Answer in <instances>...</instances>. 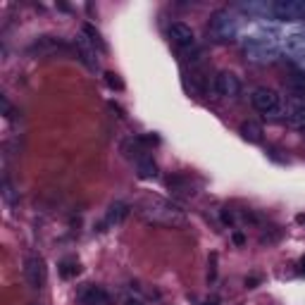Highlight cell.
I'll return each mask as SVG.
<instances>
[{
  "label": "cell",
  "mask_w": 305,
  "mask_h": 305,
  "mask_svg": "<svg viewBox=\"0 0 305 305\" xmlns=\"http://www.w3.org/2000/svg\"><path fill=\"white\" fill-rule=\"evenodd\" d=\"M139 212L152 224H167V227H181L186 222V217L181 212L179 205H174L162 198H146L139 205Z\"/></svg>",
  "instance_id": "obj_1"
},
{
  "label": "cell",
  "mask_w": 305,
  "mask_h": 305,
  "mask_svg": "<svg viewBox=\"0 0 305 305\" xmlns=\"http://www.w3.org/2000/svg\"><path fill=\"white\" fill-rule=\"evenodd\" d=\"M250 103L265 117H277L279 112H281V96L274 89H267V86H260V89L253 91Z\"/></svg>",
  "instance_id": "obj_2"
},
{
  "label": "cell",
  "mask_w": 305,
  "mask_h": 305,
  "mask_svg": "<svg viewBox=\"0 0 305 305\" xmlns=\"http://www.w3.org/2000/svg\"><path fill=\"white\" fill-rule=\"evenodd\" d=\"M208 34L212 41H231V36H234V21H231V14L227 10H217L212 14Z\"/></svg>",
  "instance_id": "obj_3"
},
{
  "label": "cell",
  "mask_w": 305,
  "mask_h": 305,
  "mask_svg": "<svg viewBox=\"0 0 305 305\" xmlns=\"http://www.w3.org/2000/svg\"><path fill=\"white\" fill-rule=\"evenodd\" d=\"M24 279L31 289H41L46 284V267H43V257L36 253H29L24 257Z\"/></svg>",
  "instance_id": "obj_4"
},
{
  "label": "cell",
  "mask_w": 305,
  "mask_h": 305,
  "mask_svg": "<svg viewBox=\"0 0 305 305\" xmlns=\"http://www.w3.org/2000/svg\"><path fill=\"white\" fill-rule=\"evenodd\" d=\"M272 12L277 19L284 21H296V19H305V3H296V0H281V3H274L272 5Z\"/></svg>",
  "instance_id": "obj_5"
},
{
  "label": "cell",
  "mask_w": 305,
  "mask_h": 305,
  "mask_svg": "<svg viewBox=\"0 0 305 305\" xmlns=\"http://www.w3.org/2000/svg\"><path fill=\"white\" fill-rule=\"evenodd\" d=\"M167 188L174 195H181V198H191V195L198 193V186L188 174H169L167 177Z\"/></svg>",
  "instance_id": "obj_6"
},
{
  "label": "cell",
  "mask_w": 305,
  "mask_h": 305,
  "mask_svg": "<svg viewBox=\"0 0 305 305\" xmlns=\"http://www.w3.org/2000/svg\"><path fill=\"white\" fill-rule=\"evenodd\" d=\"M215 91L224 98H236L238 91H241V81L234 72H220L215 76Z\"/></svg>",
  "instance_id": "obj_7"
},
{
  "label": "cell",
  "mask_w": 305,
  "mask_h": 305,
  "mask_svg": "<svg viewBox=\"0 0 305 305\" xmlns=\"http://www.w3.org/2000/svg\"><path fill=\"white\" fill-rule=\"evenodd\" d=\"M57 50L67 53L70 48H67V46H64L62 41L53 38V36H43V38H38L36 43H31V46H29V53H31V55H38V57L53 55V53H57Z\"/></svg>",
  "instance_id": "obj_8"
},
{
  "label": "cell",
  "mask_w": 305,
  "mask_h": 305,
  "mask_svg": "<svg viewBox=\"0 0 305 305\" xmlns=\"http://www.w3.org/2000/svg\"><path fill=\"white\" fill-rule=\"evenodd\" d=\"M169 38L179 48H193V43H195L193 29L188 27V24H184V21H174L172 27H169Z\"/></svg>",
  "instance_id": "obj_9"
},
{
  "label": "cell",
  "mask_w": 305,
  "mask_h": 305,
  "mask_svg": "<svg viewBox=\"0 0 305 305\" xmlns=\"http://www.w3.org/2000/svg\"><path fill=\"white\" fill-rule=\"evenodd\" d=\"M74 48H76V55H79V60H81L86 67H89L91 72L98 70V57H96V48L89 43V38L86 36H76L74 38Z\"/></svg>",
  "instance_id": "obj_10"
},
{
  "label": "cell",
  "mask_w": 305,
  "mask_h": 305,
  "mask_svg": "<svg viewBox=\"0 0 305 305\" xmlns=\"http://www.w3.org/2000/svg\"><path fill=\"white\" fill-rule=\"evenodd\" d=\"M79 305H110V296L100 286H86L79 293Z\"/></svg>",
  "instance_id": "obj_11"
},
{
  "label": "cell",
  "mask_w": 305,
  "mask_h": 305,
  "mask_svg": "<svg viewBox=\"0 0 305 305\" xmlns=\"http://www.w3.org/2000/svg\"><path fill=\"white\" fill-rule=\"evenodd\" d=\"M146 148L148 143L143 141V136H132V139H126L124 143H122V152H124L126 158H132V160H139L146 155Z\"/></svg>",
  "instance_id": "obj_12"
},
{
  "label": "cell",
  "mask_w": 305,
  "mask_h": 305,
  "mask_svg": "<svg viewBox=\"0 0 305 305\" xmlns=\"http://www.w3.org/2000/svg\"><path fill=\"white\" fill-rule=\"evenodd\" d=\"M286 122H289V126H293V129H305V103L293 100V103L289 105V110H286Z\"/></svg>",
  "instance_id": "obj_13"
},
{
  "label": "cell",
  "mask_w": 305,
  "mask_h": 305,
  "mask_svg": "<svg viewBox=\"0 0 305 305\" xmlns=\"http://www.w3.org/2000/svg\"><path fill=\"white\" fill-rule=\"evenodd\" d=\"M129 217V205L126 203H122V201H115L107 208V215H105V224H122Z\"/></svg>",
  "instance_id": "obj_14"
},
{
  "label": "cell",
  "mask_w": 305,
  "mask_h": 305,
  "mask_svg": "<svg viewBox=\"0 0 305 305\" xmlns=\"http://www.w3.org/2000/svg\"><path fill=\"white\" fill-rule=\"evenodd\" d=\"M136 174L139 179H155L158 177V165L150 155H143V158L136 160Z\"/></svg>",
  "instance_id": "obj_15"
},
{
  "label": "cell",
  "mask_w": 305,
  "mask_h": 305,
  "mask_svg": "<svg viewBox=\"0 0 305 305\" xmlns=\"http://www.w3.org/2000/svg\"><path fill=\"white\" fill-rule=\"evenodd\" d=\"M238 132H241V136L248 143H260L263 141V126L257 124V122H243Z\"/></svg>",
  "instance_id": "obj_16"
},
{
  "label": "cell",
  "mask_w": 305,
  "mask_h": 305,
  "mask_svg": "<svg viewBox=\"0 0 305 305\" xmlns=\"http://www.w3.org/2000/svg\"><path fill=\"white\" fill-rule=\"evenodd\" d=\"M81 34L86 36L91 46H93V48H98L100 53H105V50H107V46H105V41H103V36H100V31H98L93 24H89V21H86V24L81 27Z\"/></svg>",
  "instance_id": "obj_17"
},
{
  "label": "cell",
  "mask_w": 305,
  "mask_h": 305,
  "mask_svg": "<svg viewBox=\"0 0 305 305\" xmlns=\"http://www.w3.org/2000/svg\"><path fill=\"white\" fill-rule=\"evenodd\" d=\"M57 272H60V277H62V279H74L76 274L81 272V267H79V263H76V260L67 257V260H62V263H60Z\"/></svg>",
  "instance_id": "obj_18"
},
{
  "label": "cell",
  "mask_w": 305,
  "mask_h": 305,
  "mask_svg": "<svg viewBox=\"0 0 305 305\" xmlns=\"http://www.w3.org/2000/svg\"><path fill=\"white\" fill-rule=\"evenodd\" d=\"M281 236H284V231L279 227H267L263 234H260V243H263V246H274V243L281 241Z\"/></svg>",
  "instance_id": "obj_19"
},
{
  "label": "cell",
  "mask_w": 305,
  "mask_h": 305,
  "mask_svg": "<svg viewBox=\"0 0 305 305\" xmlns=\"http://www.w3.org/2000/svg\"><path fill=\"white\" fill-rule=\"evenodd\" d=\"M3 198H5L7 205H17L19 203V193H17V188L12 186V181L3 177Z\"/></svg>",
  "instance_id": "obj_20"
},
{
  "label": "cell",
  "mask_w": 305,
  "mask_h": 305,
  "mask_svg": "<svg viewBox=\"0 0 305 305\" xmlns=\"http://www.w3.org/2000/svg\"><path fill=\"white\" fill-rule=\"evenodd\" d=\"M105 83H107L110 89H115V91H124V81H122L115 72H105Z\"/></svg>",
  "instance_id": "obj_21"
},
{
  "label": "cell",
  "mask_w": 305,
  "mask_h": 305,
  "mask_svg": "<svg viewBox=\"0 0 305 305\" xmlns=\"http://www.w3.org/2000/svg\"><path fill=\"white\" fill-rule=\"evenodd\" d=\"M217 279V253L210 255V272H208V281H215Z\"/></svg>",
  "instance_id": "obj_22"
},
{
  "label": "cell",
  "mask_w": 305,
  "mask_h": 305,
  "mask_svg": "<svg viewBox=\"0 0 305 305\" xmlns=\"http://www.w3.org/2000/svg\"><path fill=\"white\" fill-rule=\"evenodd\" d=\"M222 222L224 224H236V212L229 208H222Z\"/></svg>",
  "instance_id": "obj_23"
},
{
  "label": "cell",
  "mask_w": 305,
  "mask_h": 305,
  "mask_svg": "<svg viewBox=\"0 0 305 305\" xmlns=\"http://www.w3.org/2000/svg\"><path fill=\"white\" fill-rule=\"evenodd\" d=\"M0 105H3V115H5L7 119L12 117V105H10V100H7V96H0Z\"/></svg>",
  "instance_id": "obj_24"
},
{
  "label": "cell",
  "mask_w": 305,
  "mask_h": 305,
  "mask_svg": "<svg viewBox=\"0 0 305 305\" xmlns=\"http://www.w3.org/2000/svg\"><path fill=\"white\" fill-rule=\"evenodd\" d=\"M231 241H234L236 246H243V243H246V236H243V231H238V229H236L234 234H231Z\"/></svg>",
  "instance_id": "obj_25"
},
{
  "label": "cell",
  "mask_w": 305,
  "mask_h": 305,
  "mask_svg": "<svg viewBox=\"0 0 305 305\" xmlns=\"http://www.w3.org/2000/svg\"><path fill=\"white\" fill-rule=\"evenodd\" d=\"M257 284H260V279H257V277H248V279H246V289H255Z\"/></svg>",
  "instance_id": "obj_26"
},
{
  "label": "cell",
  "mask_w": 305,
  "mask_h": 305,
  "mask_svg": "<svg viewBox=\"0 0 305 305\" xmlns=\"http://www.w3.org/2000/svg\"><path fill=\"white\" fill-rule=\"evenodd\" d=\"M124 305H143V300H141V298H126Z\"/></svg>",
  "instance_id": "obj_27"
},
{
  "label": "cell",
  "mask_w": 305,
  "mask_h": 305,
  "mask_svg": "<svg viewBox=\"0 0 305 305\" xmlns=\"http://www.w3.org/2000/svg\"><path fill=\"white\" fill-rule=\"evenodd\" d=\"M198 305H220V300H217V298H210V300H201Z\"/></svg>",
  "instance_id": "obj_28"
},
{
  "label": "cell",
  "mask_w": 305,
  "mask_h": 305,
  "mask_svg": "<svg viewBox=\"0 0 305 305\" xmlns=\"http://www.w3.org/2000/svg\"><path fill=\"white\" fill-rule=\"evenodd\" d=\"M300 272H305V257L300 260Z\"/></svg>",
  "instance_id": "obj_29"
},
{
  "label": "cell",
  "mask_w": 305,
  "mask_h": 305,
  "mask_svg": "<svg viewBox=\"0 0 305 305\" xmlns=\"http://www.w3.org/2000/svg\"><path fill=\"white\" fill-rule=\"evenodd\" d=\"M298 222H300V224H305V215H298Z\"/></svg>",
  "instance_id": "obj_30"
},
{
  "label": "cell",
  "mask_w": 305,
  "mask_h": 305,
  "mask_svg": "<svg viewBox=\"0 0 305 305\" xmlns=\"http://www.w3.org/2000/svg\"><path fill=\"white\" fill-rule=\"evenodd\" d=\"M34 305H36V303H34Z\"/></svg>",
  "instance_id": "obj_31"
}]
</instances>
